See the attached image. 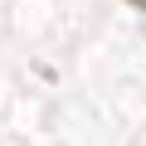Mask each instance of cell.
<instances>
[{
    "instance_id": "cell-1",
    "label": "cell",
    "mask_w": 146,
    "mask_h": 146,
    "mask_svg": "<svg viewBox=\"0 0 146 146\" xmlns=\"http://www.w3.org/2000/svg\"><path fill=\"white\" fill-rule=\"evenodd\" d=\"M127 5H141V10H146V0H127Z\"/></svg>"
}]
</instances>
